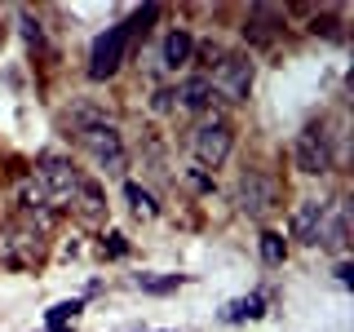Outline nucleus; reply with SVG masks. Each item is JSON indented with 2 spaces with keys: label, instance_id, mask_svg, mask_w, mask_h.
Returning a JSON list of instances; mask_svg holds the SVG:
<instances>
[{
  "label": "nucleus",
  "instance_id": "412c9836",
  "mask_svg": "<svg viewBox=\"0 0 354 332\" xmlns=\"http://www.w3.org/2000/svg\"><path fill=\"white\" fill-rule=\"evenodd\" d=\"M173 102H177V98H173V89H155V93H151V111H155V116H169Z\"/></svg>",
  "mask_w": 354,
  "mask_h": 332
},
{
  "label": "nucleus",
  "instance_id": "2eb2a0df",
  "mask_svg": "<svg viewBox=\"0 0 354 332\" xmlns=\"http://www.w3.org/2000/svg\"><path fill=\"white\" fill-rule=\"evenodd\" d=\"M261 315H266L261 293H248V297H239V302L221 306V324H248V319H261Z\"/></svg>",
  "mask_w": 354,
  "mask_h": 332
},
{
  "label": "nucleus",
  "instance_id": "f3484780",
  "mask_svg": "<svg viewBox=\"0 0 354 332\" xmlns=\"http://www.w3.org/2000/svg\"><path fill=\"white\" fill-rule=\"evenodd\" d=\"M124 199H129L133 217H142V221H151L155 213H160V204H155V195L147 191V186H138V182H124Z\"/></svg>",
  "mask_w": 354,
  "mask_h": 332
},
{
  "label": "nucleus",
  "instance_id": "f257e3e1",
  "mask_svg": "<svg viewBox=\"0 0 354 332\" xmlns=\"http://www.w3.org/2000/svg\"><path fill=\"white\" fill-rule=\"evenodd\" d=\"M155 18H160V9L147 5V9H138L133 18L115 22V27H106L102 36L93 40V49H88V80H111V75H115L120 66H124L129 49H133V40H138Z\"/></svg>",
  "mask_w": 354,
  "mask_h": 332
},
{
  "label": "nucleus",
  "instance_id": "7ed1b4c3",
  "mask_svg": "<svg viewBox=\"0 0 354 332\" xmlns=\"http://www.w3.org/2000/svg\"><path fill=\"white\" fill-rule=\"evenodd\" d=\"M80 147L88 151V160L97 164V173H106V177H120L124 173V164H129V155H124V142H120V133L115 124H93V129H84L80 133Z\"/></svg>",
  "mask_w": 354,
  "mask_h": 332
},
{
  "label": "nucleus",
  "instance_id": "4468645a",
  "mask_svg": "<svg viewBox=\"0 0 354 332\" xmlns=\"http://www.w3.org/2000/svg\"><path fill=\"white\" fill-rule=\"evenodd\" d=\"M173 98L186 111H208L213 107V84H208V75H186V80L173 89Z\"/></svg>",
  "mask_w": 354,
  "mask_h": 332
},
{
  "label": "nucleus",
  "instance_id": "1a4fd4ad",
  "mask_svg": "<svg viewBox=\"0 0 354 332\" xmlns=\"http://www.w3.org/2000/svg\"><path fill=\"white\" fill-rule=\"evenodd\" d=\"M324 213H328L324 199H301V204L292 208V221H288L292 239H297V243H319V226H324Z\"/></svg>",
  "mask_w": 354,
  "mask_h": 332
},
{
  "label": "nucleus",
  "instance_id": "dca6fc26",
  "mask_svg": "<svg viewBox=\"0 0 354 332\" xmlns=\"http://www.w3.org/2000/svg\"><path fill=\"white\" fill-rule=\"evenodd\" d=\"M80 315H84V297H71V302L49 306V310H44V332H66Z\"/></svg>",
  "mask_w": 354,
  "mask_h": 332
},
{
  "label": "nucleus",
  "instance_id": "423d86ee",
  "mask_svg": "<svg viewBox=\"0 0 354 332\" xmlns=\"http://www.w3.org/2000/svg\"><path fill=\"white\" fill-rule=\"evenodd\" d=\"M328 138H332V133L324 124H306L301 133H297V142H292V164H297V169L310 173V177H315V173H328L332 164H337V160H332Z\"/></svg>",
  "mask_w": 354,
  "mask_h": 332
},
{
  "label": "nucleus",
  "instance_id": "39448f33",
  "mask_svg": "<svg viewBox=\"0 0 354 332\" xmlns=\"http://www.w3.org/2000/svg\"><path fill=\"white\" fill-rule=\"evenodd\" d=\"M230 147H235V133H230L226 120H204V124L191 133V151H195L199 169H221Z\"/></svg>",
  "mask_w": 354,
  "mask_h": 332
},
{
  "label": "nucleus",
  "instance_id": "0eeeda50",
  "mask_svg": "<svg viewBox=\"0 0 354 332\" xmlns=\"http://www.w3.org/2000/svg\"><path fill=\"white\" fill-rule=\"evenodd\" d=\"M274 195H279V186H274V177L270 173H261V169H243L239 173V186H235V204H239V213H248V217H266L274 208Z\"/></svg>",
  "mask_w": 354,
  "mask_h": 332
},
{
  "label": "nucleus",
  "instance_id": "b1692460",
  "mask_svg": "<svg viewBox=\"0 0 354 332\" xmlns=\"http://www.w3.org/2000/svg\"><path fill=\"white\" fill-rule=\"evenodd\" d=\"M337 279H341V288H350V284H354V266H350V261H341V266H337Z\"/></svg>",
  "mask_w": 354,
  "mask_h": 332
},
{
  "label": "nucleus",
  "instance_id": "6e6552de",
  "mask_svg": "<svg viewBox=\"0 0 354 332\" xmlns=\"http://www.w3.org/2000/svg\"><path fill=\"white\" fill-rule=\"evenodd\" d=\"M40 252H44L40 235H31V230H22V226L0 230V261H5L9 270H31V266L40 261Z\"/></svg>",
  "mask_w": 354,
  "mask_h": 332
},
{
  "label": "nucleus",
  "instance_id": "aec40b11",
  "mask_svg": "<svg viewBox=\"0 0 354 332\" xmlns=\"http://www.w3.org/2000/svg\"><path fill=\"white\" fill-rule=\"evenodd\" d=\"M102 252H106V257H129V239L120 235V230H106V235H102Z\"/></svg>",
  "mask_w": 354,
  "mask_h": 332
},
{
  "label": "nucleus",
  "instance_id": "6ab92c4d",
  "mask_svg": "<svg viewBox=\"0 0 354 332\" xmlns=\"http://www.w3.org/2000/svg\"><path fill=\"white\" fill-rule=\"evenodd\" d=\"M257 248H261V261L266 266H283V257H288V239L279 235V230H261Z\"/></svg>",
  "mask_w": 354,
  "mask_h": 332
},
{
  "label": "nucleus",
  "instance_id": "f03ea898",
  "mask_svg": "<svg viewBox=\"0 0 354 332\" xmlns=\"http://www.w3.org/2000/svg\"><path fill=\"white\" fill-rule=\"evenodd\" d=\"M208 84H213V98H221V102H230V107L248 102V93H252V58H243V53H221L213 75H208Z\"/></svg>",
  "mask_w": 354,
  "mask_h": 332
},
{
  "label": "nucleus",
  "instance_id": "a211bd4d",
  "mask_svg": "<svg viewBox=\"0 0 354 332\" xmlns=\"http://www.w3.org/2000/svg\"><path fill=\"white\" fill-rule=\"evenodd\" d=\"M133 284H138L142 293H151V297H169V293H177V288L186 284V275H138Z\"/></svg>",
  "mask_w": 354,
  "mask_h": 332
},
{
  "label": "nucleus",
  "instance_id": "4be33fe9",
  "mask_svg": "<svg viewBox=\"0 0 354 332\" xmlns=\"http://www.w3.org/2000/svg\"><path fill=\"white\" fill-rule=\"evenodd\" d=\"M22 36H27L31 49H40V44H44V31H40V22H31V14H22Z\"/></svg>",
  "mask_w": 354,
  "mask_h": 332
},
{
  "label": "nucleus",
  "instance_id": "f8f14e48",
  "mask_svg": "<svg viewBox=\"0 0 354 332\" xmlns=\"http://www.w3.org/2000/svg\"><path fill=\"white\" fill-rule=\"evenodd\" d=\"M346 230H350V208L346 204H328L324 226H319V243L332 252H346Z\"/></svg>",
  "mask_w": 354,
  "mask_h": 332
},
{
  "label": "nucleus",
  "instance_id": "9d476101",
  "mask_svg": "<svg viewBox=\"0 0 354 332\" xmlns=\"http://www.w3.org/2000/svg\"><path fill=\"white\" fill-rule=\"evenodd\" d=\"M71 208H75V217H80V221L97 226V221L106 217V195H102V186L88 182V177H80V186H75V195H71Z\"/></svg>",
  "mask_w": 354,
  "mask_h": 332
},
{
  "label": "nucleus",
  "instance_id": "5701e85b",
  "mask_svg": "<svg viewBox=\"0 0 354 332\" xmlns=\"http://www.w3.org/2000/svg\"><path fill=\"white\" fill-rule=\"evenodd\" d=\"M186 182H191L199 195H208V191H213V177H208L204 169H191V173H186Z\"/></svg>",
  "mask_w": 354,
  "mask_h": 332
},
{
  "label": "nucleus",
  "instance_id": "ddd939ff",
  "mask_svg": "<svg viewBox=\"0 0 354 332\" xmlns=\"http://www.w3.org/2000/svg\"><path fill=\"white\" fill-rule=\"evenodd\" d=\"M195 53V36L182 27H173L169 36H164V49H160V66H169V71H177V66H186Z\"/></svg>",
  "mask_w": 354,
  "mask_h": 332
},
{
  "label": "nucleus",
  "instance_id": "20e7f679",
  "mask_svg": "<svg viewBox=\"0 0 354 332\" xmlns=\"http://www.w3.org/2000/svg\"><path fill=\"white\" fill-rule=\"evenodd\" d=\"M36 182L44 186L49 204H66V199L75 195V186H80V173H75V164L66 160V155L40 151V155H36Z\"/></svg>",
  "mask_w": 354,
  "mask_h": 332
},
{
  "label": "nucleus",
  "instance_id": "9b49d317",
  "mask_svg": "<svg viewBox=\"0 0 354 332\" xmlns=\"http://www.w3.org/2000/svg\"><path fill=\"white\" fill-rule=\"evenodd\" d=\"M279 27H283V9H274V5H252V9H248V27H243V36L257 40V44H270L274 36H279Z\"/></svg>",
  "mask_w": 354,
  "mask_h": 332
}]
</instances>
